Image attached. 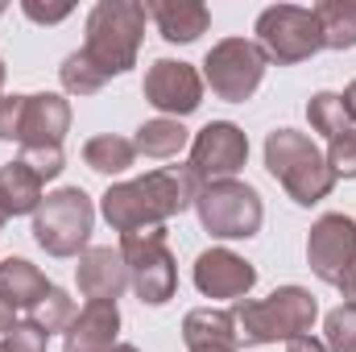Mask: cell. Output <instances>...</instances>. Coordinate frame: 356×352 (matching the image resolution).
<instances>
[{
    "label": "cell",
    "mask_w": 356,
    "mask_h": 352,
    "mask_svg": "<svg viewBox=\"0 0 356 352\" xmlns=\"http://www.w3.org/2000/svg\"><path fill=\"white\" fill-rule=\"evenodd\" d=\"M203 182L191 175V166H162L129 182H112L99 195V216L112 232H137V228H166L182 211L195 207Z\"/></svg>",
    "instance_id": "1"
},
{
    "label": "cell",
    "mask_w": 356,
    "mask_h": 352,
    "mask_svg": "<svg viewBox=\"0 0 356 352\" xmlns=\"http://www.w3.org/2000/svg\"><path fill=\"white\" fill-rule=\"evenodd\" d=\"M145 4L137 0H99L91 4L88 25H83V58L91 63V71L108 83V79H120L137 67V54H141V42H145Z\"/></svg>",
    "instance_id": "2"
},
{
    "label": "cell",
    "mask_w": 356,
    "mask_h": 352,
    "mask_svg": "<svg viewBox=\"0 0 356 352\" xmlns=\"http://www.w3.org/2000/svg\"><path fill=\"white\" fill-rule=\"evenodd\" d=\"M236 336L245 349L290 344L294 336H307L319 319V303L307 286H277L266 298H241L232 303Z\"/></svg>",
    "instance_id": "3"
},
{
    "label": "cell",
    "mask_w": 356,
    "mask_h": 352,
    "mask_svg": "<svg viewBox=\"0 0 356 352\" xmlns=\"http://www.w3.org/2000/svg\"><path fill=\"white\" fill-rule=\"evenodd\" d=\"M266 170L282 182V191L298 207H315L336 186V175H332L323 150L307 133H298V129H273V133H266Z\"/></svg>",
    "instance_id": "4"
},
{
    "label": "cell",
    "mask_w": 356,
    "mask_h": 352,
    "mask_svg": "<svg viewBox=\"0 0 356 352\" xmlns=\"http://www.w3.org/2000/svg\"><path fill=\"white\" fill-rule=\"evenodd\" d=\"M91 228H95V203H91V195L83 186H58L33 211V241L50 257L88 253Z\"/></svg>",
    "instance_id": "5"
},
{
    "label": "cell",
    "mask_w": 356,
    "mask_h": 352,
    "mask_svg": "<svg viewBox=\"0 0 356 352\" xmlns=\"http://www.w3.org/2000/svg\"><path fill=\"white\" fill-rule=\"evenodd\" d=\"M195 216H199L203 232L216 237V241H249L266 224V203H261L253 182L224 178V182H207L199 191Z\"/></svg>",
    "instance_id": "6"
},
{
    "label": "cell",
    "mask_w": 356,
    "mask_h": 352,
    "mask_svg": "<svg viewBox=\"0 0 356 352\" xmlns=\"http://www.w3.org/2000/svg\"><path fill=\"white\" fill-rule=\"evenodd\" d=\"M120 257L129 265V286L145 307H166L178 290V262L166 228H137L120 237Z\"/></svg>",
    "instance_id": "7"
},
{
    "label": "cell",
    "mask_w": 356,
    "mask_h": 352,
    "mask_svg": "<svg viewBox=\"0 0 356 352\" xmlns=\"http://www.w3.org/2000/svg\"><path fill=\"white\" fill-rule=\"evenodd\" d=\"M307 265L319 282L356 303V220L348 211H327L307 232Z\"/></svg>",
    "instance_id": "8"
},
{
    "label": "cell",
    "mask_w": 356,
    "mask_h": 352,
    "mask_svg": "<svg viewBox=\"0 0 356 352\" xmlns=\"http://www.w3.org/2000/svg\"><path fill=\"white\" fill-rule=\"evenodd\" d=\"M253 33H257L253 42L277 67L307 63V58H315L323 50V29L315 21V8H302V4H269V8H261Z\"/></svg>",
    "instance_id": "9"
},
{
    "label": "cell",
    "mask_w": 356,
    "mask_h": 352,
    "mask_svg": "<svg viewBox=\"0 0 356 352\" xmlns=\"http://www.w3.org/2000/svg\"><path fill=\"white\" fill-rule=\"evenodd\" d=\"M266 50L253 38H220L203 58V83L211 88L216 99L249 104L266 79Z\"/></svg>",
    "instance_id": "10"
},
{
    "label": "cell",
    "mask_w": 356,
    "mask_h": 352,
    "mask_svg": "<svg viewBox=\"0 0 356 352\" xmlns=\"http://www.w3.org/2000/svg\"><path fill=\"white\" fill-rule=\"evenodd\" d=\"M249 162V137L241 125L232 120H211L203 125L195 137H191V175L199 178L203 186L207 182H224V178H236Z\"/></svg>",
    "instance_id": "11"
},
{
    "label": "cell",
    "mask_w": 356,
    "mask_h": 352,
    "mask_svg": "<svg viewBox=\"0 0 356 352\" xmlns=\"http://www.w3.org/2000/svg\"><path fill=\"white\" fill-rule=\"evenodd\" d=\"M203 71L182 63V58H158L145 67V79H141V95L149 108H158L162 116L182 120L191 112H199L203 104Z\"/></svg>",
    "instance_id": "12"
},
{
    "label": "cell",
    "mask_w": 356,
    "mask_h": 352,
    "mask_svg": "<svg viewBox=\"0 0 356 352\" xmlns=\"http://www.w3.org/2000/svg\"><path fill=\"white\" fill-rule=\"evenodd\" d=\"M195 290L203 298H224V303H241L249 298V290L257 286V265L245 262L241 253L216 245V249H203L195 257Z\"/></svg>",
    "instance_id": "13"
},
{
    "label": "cell",
    "mask_w": 356,
    "mask_h": 352,
    "mask_svg": "<svg viewBox=\"0 0 356 352\" xmlns=\"http://www.w3.org/2000/svg\"><path fill=\"white\" fill-rule=\"evenodd\" d=\"M71 133V99L58 91H33L25 95V116H21V154L38 150H63Z\"/></svg>",
    "instance_id": "14"
},
{
    "label": "cell",
    "mask_w": 356,
    "mask_h": 352,
    "mask_svg": "<svg viewBox=\"0 0 356 352\" xmlns=\"http://www.w3.org/2000/svg\"><path fill=\"white\" fill-rule=\"evenodd\" d=\"M75 282L88 303H116L129 290V265L120 257V245H91L88 253H79Z\"/></svg>",
    "instance_id": "15"
},
{
    "label": "cell",
    "mask_w": 356,
    "mask_h": 352,
    "mask_svg": "<svg viewBox=\"0 0 356 352\" xmlns=\"http://www.w3.org/2000/svg\"><path fill=\"white\" fill-rule=\"evenodd\" d=\"M116 336H120V307L88 303L63 332V352H112Z\"/></svg>",
    "instance_id": "16"
},
{
    "label": "cell",
    "mask_w": 356,
    "mask_h": 352,
    "mask_svg": "<svg viewBox=\"0 0 356 352\" xmlns=\"http://www.w3.org/2000/svg\"><path fill=\"white\" fill-rule=\"evenodd\" d=\"M145 13L170 46H191L211 29V8L199 0H145Z\"/></svg>",
    "instance_id": "17"
},
{
    "label": "cell",
    "mask_w": 356,
    "mask_h": 352,
    "mask_svg": "<svg viewBox=\"0 0 356 352\" xmlns=\"http://www.w3.org/2000/svg\"><path fill=\"white\" fill-rule=\"evenodd\" d=\"M182 344H186V352H241V336H236L232 311H216V307L186 311Z\"/></svg>",
    "instance_id": "18"
},
{
    "label": "cell",
    "mask_w": 356,
    "mask_h": 352,
    "mask_svg": "<svg viewBox=\"0 0 356 352\" xmlns=\"http://www.w3.org/2000/svg\"><path fill=\"white\" fill-rule=\"evenodd\" d=\"M42 199H46V178L38 175L29 162L13 158V162L0 166V211H4L8 220L33 216V211L42 207Z\"/></svg>",
    "instance_id": "19"
},
{
    "label": "cell",
    "mask_w": 356,
    "mask_h": 352,
    "mask_svg": "<svg viewBox=\"0 0 356 352\" xmlns=\"http://www.w3.org/2000/svg\"><path fill=\"white\" fill-rule=\"evenodd\" d=\"M50 278L25 257H0V298L13 307V311H33L46 294H50Z\"/></svg>",
    "instance_id": "20"
},
{
    "label": "cell",
    "mask_w": 356,
    "mask_h": 352,
    "mask_svg": "<svg viewBox=\"0 0 356 352\" xmlns=\"http://www.w3.org/2000/svg\"><path fill=\"white\" fill-rule=\"evenodd\" d=\"M186 145H191V133L182 129V120H170V116H154V120L137 125V137H133L137 158H149V162L178 158Z\"/></svg>",
    "instance_id": "21"
},
{
    "label": "cell",
    "mask_w": 356,
    "mask_h": 352,
    "mask_svg": "<svg viewBox=\"0 0 356 352\" xmlns=\"http://www.w3.org/2000/svg\"><path fill=\"white\" fill-rule=\"evenodd\" d=\"M83 162H88V170H95V175H104V178H116V175H124V170H133L137 166L133 137H120V133L91 137L88 145H83Z\"/></svg>",
    "instance_id": "22"
},
{
    "label": "cell",
    "mask_w": 356,
    "mask_h": 352,
    "mask_svg": "<svg viewBox=\"0 0 356 352\" xmlns=\"http://www.w3.org/2000/svg\"><path fill=\"white\" fill-rule=\"evenodd\" d=\"M315 21L323 29V50H356V0H319Z\"/></svg>",
    "instance_id": "23"
},
{
    "label": "cell",
    "mask_w": 356,
    "mask_h": 352,
    "mask_svg": "<svg viewBox=\"0 0 356 352\" xmlns=\"http://www.w3.org/2000/svg\"><path fill=\"white\" fill-rule=\"evenodd\" d=\"M307 120H311V129L319 133V137H340V133H348L356 129L353 116H348V108H344V99H340V91H315L311 99H307Z\"/></svg>",
    "instance_id": "24"
},
{
    "label": "cell",
    "mask_w": 356,
    "mask_h": 352,
    "mask_svg": "<svg viewBox=\"0 0 356 352\" xmlns=\"http://www.w3.org/2000/svg\"><path fill=\"white\" fill-rule=\"evenodd\" d=\"M79 311H75V298L63 290V286H50V294L29 311V323L50 340V336H58V332H67L71 328V319H75Z\"/></svg>",
    "instance_id": "25"
},
{
    "label": "cell",
    "mask_w": 356,
    "mask_h": 352,
    "mask_svg": "<svg viewBox=\"0 0 356 352\" xmlns=\"http://www.w3.org/2000/svg\"><path fill=\"white\" fill-rule=\"evenodd\" d=\"M323 344L327 352H356V303H340L323 319Z\"/></svg>",
    "instance_id": "26"
},
{
    "label": "cell",
    "mask_w": 356,
    "mask_h": 352,
    "mask_svg": "<svg viewBox=\"0 0 356 352\" xmlns=\"http://www.w3.org/2000/svg\"><path fill=\"white\" fill-rule=\"evenodd\" d=\"M58 79H63V91H67V95H79V99H88V95H95V91H104V79L91 71V63L79 54V50L63 58Z\"/></svg>",
    "instance_id": "27"
},
{
    "label": "cell",
    "mask_w": 356,
    "mask_h": 352,
    "mask_svg": "<svg viewBox=\"0 0 356 352\" xmlns=\"http://www.w3.org/2000/svg\"><path fill=\"white\" fill-rule=\"evenodd\" d=\"M323 158H327V166H332L336 182H340V178H356V129L340 133V137H332Z\"/></svg>",
    "instance_id": "28"
},
{
    "label": "cell",
    "mask_w": 356,
    "mask_h": 352,
    "mask_svg": "<svg viewBox=\"0 0 356 352\" xmlns=\"http://www.w3.org/2000/svg\"><path fill=\"white\" fill-rule=\"evenodd\" d=\"M21 116H25V95H0V141H21Z\"/></svg>",
    "instance_id": "29"
},
{
    "label": "cell",
    "mask_w": 356,
    "mask_h": 352,
    "mask_svg": "<svg viewBox=\"0 0 356 352\" xmlns=\"http://www.w3.org/2000/svg\"><path fill=\"white\" fill-rule=\"evenodd\" d=\"M0 352H50V349H46V336L25 319V323H17L8 336H0Z\"/></svg>",
    "instance_id": "30"
},
{
    "label": "cell",
    "mask_w": 356,
    "mask_h": 352,
    "mask_svg": "<svg viewBox=\"0 0 356 352\" xmlns=\"http://www.w3.org/2000/svg\"><path fill=\"white\" fill-rule=\"evenodd\" d=\"M21 13H25L29 21H38V25H58V21H67L75 8H71V4H58V8H42V4L25 0V4H21Z\"/></svg>",
    "instance_id": "31"
},
{
    "label": "cell",
    "mask_w": 356,
    "mask_h": 352,
    "mask_svg": "<svg viewBox=\"0 0 356 352\" xmlns=\"http://www.w3.org/2000/svg\"><path fill=\"white\" fill-rule=\"evenodd\" d=\"M286 352H327V344H323V340H315V336L307 332V336H294V340L286 344Z\"/></svg>",
    "instance_id": "32"
},
{
    "label": "cell",
    "mask_w": 356,
    "mask_h": 352,
    "mask_svg": "<svg viewBox=\"0 0 356 352\" xmlns=\"http://www.w3.org/2000/svg\"><path fill=\"white\" fill-rule=\"evenodd\" d=\"M13 328H17V311H13V307L0 298V336H8Z\"/></svg>",
    "instance_id": "33"
},
{
    "label": "cell",
    "mask_w": 356,
    "mask_h": 352,
    "mask_svg": "<svg viewBox=\"0 0 356 352\" xmlns=\"http://www.w3.org/2000/svg\"><path fill=\"white\" fill-rule=\"evenodd\" d=\"M340 99H344V108H348V116H353V125H356V79L344 88V95H340Z\"/></svg>",
    "instance_id": "34"
},
{
    "label": "cell",
    "mask_w": 356,
    "mask_h": 352,
    "mask_svg": "<svg viewBox=\"0 0 356 352\" xmlns=\"http://www.w3.org/2000/svg\"><path fill=\"white\" fill-rule=\"evenodd\" d=\"M112 352H141V349H137V344H116Z\"/></svg>",
    "instance_id": "35"
},
{
    "label": "cell",
    "mask_w": 356,
    "mask_h": 352,
    "mask_svg": "<svg viewBox=\"0 0 356 352\" xmlns=\"http://www.w3.org/2000/svg\"><path fill=\"white\" fill-rule=\"evenodd\" d=\"M4 75H8V71H4V58H0V95H4Z\"/></svg>",
    "instance_id": "36"
},
{
    "label": "cell",
    "mask_w": 356,
    "mask_h": 352,
    "mask_svg": "<svg viewBox=\"0 0 356 352\" xmlns=\"http://www.w3.org/2000/svg\"><path fill=\"white\" fill-rule=\"evenodd\" d=\"M4 220H8V216H4V211H0V228H4Z\"/></svg>",
    "instance_id": "37"
},
{
    "label": "cell",
    "mask_w": 356,
    "mask_h": 352,
    "mask_svg": "<svg viewBox=\"0 0 356 352\" xmlns=\"http://www.w3.org/2000/svg\"><path fill=\"white\" fill-rule=\"evenodd\" d=\"M0 13H4V4H0Z\"/></svg>",
    "instance_id": "38"
}]
</instances>
